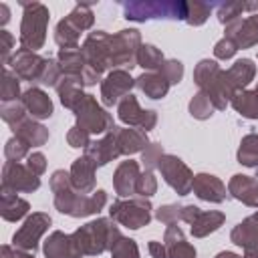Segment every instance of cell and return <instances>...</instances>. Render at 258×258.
I'll return each mask as SVG.
<instances>
[{
    "label": "cell",
    "instance_id": "obj_1",
    "mask_svg": "<svg viewBox=\"0 0 258 258\" xmlns=\"http://www.w3.org/2000/svg\"><path fill=\"white\" fill-rule=\"evenodd\" d=\"M50 189L54 194V208L60 214L71 218H85L99 214L107 204V194L103 189H95L93 194H81L73 187L71 173L64 169H56L50 175Z\"/></svg>",
    "mask_w": 258,
    "mask_h": 258
},
{
    "label": "cell",
    "instance_id": "obj_2",
    "mask_svg": "<svg viewBox=\"0 0 258 258\" xmlns=\"http://www.w3.org/2000/svg\"><path fill=\"white\" fill-rule=\"evenodd\" d=\"M123 234L115 226L111 218H97L85 226H81L73 238L81 250L83 256H99L105 250H111L113 244L121 238Z\"/></svg>",
    "mask_w": 258,
    "mask_h": 258
},
{
    "label": "cell",
    "instance_id": "obj_3",
    "mask_svg": "<svg viewBox=\"0 0 258 258\" xmlns=\"http://www.w3.org/2000/svg\"><path fill=\"white\" fill-rule=\"evenodd\" d=\"M187 2L181 0H145V2H125L123 14L127 20H185Z\"/></svg>",
    "mask_w": 258,
    "mask_h": 258
},
{
    "label": "cell",
    "instance_id": "obj_4",
    "mask_svg": "<svg viewBox=\"0 0 258 258\" xmlns=\"http://www.w3.org/2000/svg\"><path fill=\"white\" fill-rule=\"evenodd\" d=\"M22 22H20V46L36 52L46 40V26L50 12L42 2H22Z\"/></svg>",
    "mask_w": 258,
    "mask_h": 258
},
{
    "label": "cell",
    "instance_id": "obj_5",
    "mask_svg": "<svg viewBox=\"0 0 258 258\" xmlns=\"http://www.w3.org/2000/svg\"><path fill=\"white\" fill-rule=\"evenodd\" d=\"M194 83L200 87L202 93L210 97L216 111H224L228 107L232 95L228 93L224 83V69L216 60H210V58L200 60L194 69Z\"/></svg>",
    "mask_w": 258,
    "mask_h": 258
},
{
    "label": "cell",
    "instance_id": "obj_6",
    "mask_svg": "<svg viewBox=\"0 0 258 258\" xmlns=\"http://www.w3.org/2000/svg\"><path fill=\"white\" fill-rule=\"evenodd\" d=\"M141 48V34L135 28H125L109 36V69L137 67V52Z\"/></svg>",
    "mask_w": 258,
    "mask_h": 258
},
{
    "label": "cell",
    "instance_id": "obj_7",
    "mask_svg": "<svg viewBox=\"0 0 258 258\" xmlns=\"http://www.w3.org/2000/svg\"><path fill=\"white\" fill-rule=\"evenodd\" d=\"M109 216L115 224L125 226L129 230H139L151 222L153 206L147 198H127L117 200L109 208Z\"/></svg>",
    "mask_w": 258,
    "mask_h": 258
},
{
    "label": "cell",
    "instance_id": "obj_8",
    "mask_svg": "<svg viewBox=\"0 0 258 258\" xmlns=\"http://www.w3.org/2000/svg\"><path fill=\"white\" fill-rule=\"evenodd\" d=\"M77 123L81 129H85L89 135H105L109 133L115 123H113V115L107 113L93 95H85V99L73 109Z\"/></svg>",
    "mask_w": 258,
    "mask_h": 258
},
{
    "label": "cell",
    "instance_id": "obj_9",
    "mask_svg": "<svg viewBox=\"0 0 258 258\" xmlns=\"http://www.w3.org/2000/svg\"><path fill=\"white\" fill-rule=\"evenodd\" d=\"M157 169L161 173V177L165 179V183L177 194V196H187L194 187V173L191 169L177 157L171 153H163Z\"/></svg>",
    "mask_w": 258,
    "mask_h": 258
},
{
    "label": "cell",
    "instance_id": "obj_10",
    "mask_svg": "<svg viewBox=\"0 0 258 258\" xmlns=\"http://www.w3.org/2000/svg\"><path fill=\"white\" fill-rule=\"evenodd\" d=\"M52 224L50 216L44 212H32L24 224L14 232L12 236V246L24 252H34L38 248L40 238L44 236V232L48 230V226Z\"/></svg>",
    "mask_w": 258,
    "mask_h": 258
},
{
    "label": "cell",
    "instance_id": "obj_11",
    "mask_svg": "<svg viewBox=\"0 0 258 258\" xmlns=\"http://www.w3.org/2000/svg\"><path fill=\"white\" fill-rule=\"evenodd\" d=\"M56 62H58L62 75L79 77L81 83H83V87H91V85H97V81H101V75H99L97 71H93V69L87 64L81 46H75V48H60L58 54H56Z\"/></svg>",
    "mask_w": 258,
    "mask_h": 258
},
{
    "label": "cell",
    "instance_id": "obj_12",
    "mask_svg": "<svg viewBox=\"0 0 258 258\" xmlns=\"http://www.w3.org/2000/svg\"><path fill=\"white\" fill-rule=\"evenodd\" d=\"M40 187V177L34 175L26 165L16 161H6L2 167V191L10 194H30Z\"/></svg>",
    "mask_w": 258,
    "mask_h": 258
},
{
    "label": "cell",
    "instance_id": "obj_13",
    "mask_svg": "<svg viewBox=\"0 0 258 258\" xmlns=\"http://www.w3.org/2000/svg\"><path fill=\"white\" fill-rule=\"evenodd\" d=\"M117 117L129 125V127H137L141 131H151L157 125V113L151 109H141L139 101L135 95H127L125 99L119 101L117 105Z\"/></svg>",
    "mask_w": 258,
    "mask_h": 258
},
{
    "label": "cell",
    "instance_id": "obj_14",
    "mask_svg": "<svg viewBox=\"0 0 258 258\" xmlns=\"http://www.w3.org/2000/svg\"><path fill=\"white\" fill-rule=\"evenodd\" d=\"M109 36L111 34H107L105 30H93L81 46L87 64L99 75L109 71Z\"/></svg>",
    "mask_w": 258,
    "mask_h": 258
},
{
    "label": "cell",
    "instance_id": "obj_15",
    "mask_svg": "<svg viewBox=\"0 0 258 258\" xmlns=\"http://www.w3.org/2000/svg\"><path fill=\"white\" fill-rule=\"evenodd\" d=\"M133 87H135V79L129 75V71L115 69L101 83V103L105 107L119 105L121 99H125L127 95H131V89Z\"/></svg>",
    "mask_w": 258,
    "mask_h": 258
},
{
    "label": "cell",
    "instance_id": "obj_16",
    "mask_svg": "<svg viewBox=\"0 0 258 258\" xmlns=\"http://www.w3.org/2000/svg\"><path fill=\"white\" fill-rule=\"evenodd\" d=\"M8 64L12 67V73L18 79H24L30 83H40V77H42L44 67H46V58L20 46L18 50H14Z\"/></svg>",
    "mask_w": 258,
    "mask_h": 258
},
{
    "label": "cell",
    "instance_id": "obj_17",
    "mask_svg": "<svg viewBox=\"0 0 258 258\" xmlns=\"http://www.w3.org/2000/svg\"><path fill=\"white\" fill-rule=\"evenodd\" d=\"M226 38L234 40L238 48H252L258 44V12L238 18L226 26Z\"/></svg>",
    "mask_w": 258,
    "mask_h": 258
},
{
    "label": "cell",
    "instance_id": "obj_18",
    "mask_svg": "<svg viewBox=\"0 0 258 258\" xmlns=\"http://www.w3.org/2000/svg\"><path fill=\"white\" fill-rule=\"evenodd\" d=\"M85 155L95 163V167H103L107 165L109 161L117 159L121 155L119 151V145H117V135H115V127L105 133L101 139L97 141H91V145L85 149Z\"/></svg>",
    "mask_w": 258,
    "mask_h": 258
},
{
    "label": "cell",
    "instance_id": "obj_19",
    "mask_svg": "<svg viewBox=\"0 0 258 258\" xmlns=\"http://www.w3.org/2000/svg\"><path fill=\"white\" fill-rule=\"evenodd\" d=\"M191 191L204 200V202H210V204H222L226 202V198L230 196L224 181L212 173H198L194 175V187Z\"/></svg>",
    "mask_w": 258,
    "mask_h": 258
},
{
    "label": "cell",
    "instance_id": "obj_20",
    "mask_svg": "<svg viewBox=\"0 0 258 258\" xmlns=\"http://www.w3.org/2000/svg\"><path fill=\"white\" fill-rule=\"evenodd\" d=\"M256 77V64L250 58H240L236 60L228 71H224V83L230 95L244 91Z\"/></svg>",
    "mask_w": 258,
    "mask_h": 258
},
{
    "label": "cell",
    "instance_id": "obj_21",
    "mask_svg": "<svg viewBox=\"0 0 258 258\" xmlns=\"http://www.w3.org/2000/svg\"><path fill=\"white\" fill-rule=\"evenodd\" d=\"M42 252H44L46 258H83L73 234H64L60 230L52 232L44 240Z\"/></svg>",
    "mask_w": 258,
    "mask_h": 258
},
{
    "label": "cell",
    "instance_id": "obj_22",
    "mask_svg": "<svg viewBox=\"0 0 258 258\" xmlns=\"http://www.w3.org/2000/svg\"><path fill=\"white\" fill-rule=\"evenodd\" d=\"M141 171H139V163L133 161V159H127V161H121L119 167L115 169L113 173V187H115V194L119 198H131L135 196V185H137V179H139Z\"/></svg>",
    "mask_w": 258,
    "mask_h": 258
},
{
    "label": "cell",
    "instance_id": "obj_23",
    "mask_svg": "<svg viewBox=\"0 0 258 258\" xmlns=\"http://www.w3.org/2000/svg\"><path fill=\"white\" fill-rule=\"evenodd\" d=\"M95 163L87 157V155H81L73 161L71 165V181H73V187L81 194H93L95 191V185H97V177H95Z\"/></svg>",
    "mask_w": 258,
    "mask_h": 258
},
{
    "label": "cell",
    "instance_id": "obj_24",
    "mask_svg": "<svg viewBox=\"0 0 258 258\" xmlns=\"http://www.w3.org/2000/svg\"><path fill=\"white\" fill-rule=\"evenodd\" d=\"M228 194L250 208H258V181L252 175H232L228 181Z\"/></svg>",
    "mask_w": 258,
    "mask_h": 258
},
{
    "label": "cell",
    "instance_id": "obj_25",
    "mask_svg": "<svg viewBox=\"0 0 258 258\" xmlns=\"http://www.w3.org/2000/svg\"><path fill=\"white\" fill-rule=\"evenodd\" d=\"M22 105L26 107V113L36 121V119H48L52 115V101L50 97L40 89V87H30L22 93L20 97Z\"/></svg>",
    "mask_w": 258,
    "mask_h": 258
},
{
    "label": "cell",
    "instance_id": "obj_26",
    "mask_svg": "<svg viewBox=\"0 0 258 258\" xmlns=\"http://www.w3.org/2000/svg\"><path fill=\"white\" fill-rule=\"evenodd\" d=\"M115 135H117V145L121 155H133L143 151L151 141L147 139V133L135 127H117L115 125Z\"/></svg>",
    "mask_w": 258,
    "mask_h": 258
},
{
    "label": "cell",
    "instance_id": "obj_27",
    "mask_svg": "<svg viewBox=\"0 0 258 258\" xmlns=\"http://www.w3.org/2000/svg\"><path fill=\"white\" fill-rule=\"evenodd\" d=\"M163 244L167 248V258H196V248L185 240L177 224L167 226L163 234Z\"/></svg>",
    "mask_w": 258,
    "mask_h": 258
},
{
    "label": "cell",
    "instance_id": "obj_28",
    "mask_svg": "<svg viewBox=\"0 0 258 258\" xmlns=\"http://www.w3.org/2000/svg\"><path fill=\"white\" fill-rule=\"evenodd\" d=\"M135 87L149 99H163L169 91V83L167 79L159 73V71H153V73H143L135 79Z\"/></svg>",
    "mask_w": 258,
    "mask_h": 258
},
{
    "label": "cell",
    "instance_id": "obj_29",
    "mask_svg": "<svg viewBox=\"0 0 258 258\" xmlns=\"http://www.w3.org/2000/svg\"><path fill=\"white\" fill-rule=\"evenodd\" d=\"M226 222V216L222 212H216V210H210V212H200L196 216V220L189 224V230H191V236L194 238H206L210 234H214L216 230H220Z\"/></svg>",
    "mask_w": 258,
    "mask_h": 258
},
{
    "label": "cell",
    "instance_id": "obj_30",
    "mask_svg": "<svg viewBox=\"0 0 258 258\" xmlns=\"http://www.w3.org/2000/svg\"><path fill=\"white\" fill-rule=\"evenodd\" d=\"M16 137H20L24 143H28L30 147H40L48 141V129L44 125H40L38 121H34L32 117L24 119L18 127L12 129Z\"/></svg>",
    "mask_w": 258,
    "mask_h": 258
},
{
    "label": "cell",
    "instance_id": "obj_31",
    "mask_svg": "<svg viewBox=\"0 0 258 258\" xmlns=\"http://www.w3.org/2000/svg\"><path fill=\"white\" fill-rule=\"evenodd\" d=\"M0 214L6 222H18L22 220L28 210H30V204L22 198H18L16 194H10V191H2L0 196Z\"/></svg>",
    "mask_w": 258,
    "mask_h": 258
},
{
    "label": "cell",
    "instance_id": "obj_32",
    "mask_svg": "<svg viewBox=\"0 0 258 258\" xmlns=\"http://www.w3.org/2000/svg\"><path fill=\"white\" fill-rule=\"evenodd\" d=\"M230 105L244 119H258V91H238L232 95Z\"/></svg>",
    "mask_w": 258,
    "mask_h": 258
},
{
    "label": "cell",
    "instance_id": "obj_33",
    "mask_svg": "<svg viewBox=\"0 0 258 258\" xmlns=\"http://www.w3.org/2000/svg\"><path fill=\"white\" fill-rule=\"evenodd\" d=\"M236 159L246 167H258V133H248L242 137Z\"/></svg>",
    "mask_w": 258,
    "mask_h": 258
},
{
    "label": "cell",
    "instance_id": "obj_34",
    "mask_svg": "<svg viewBox=\"0 0 258 258\" xmlns=\"http://www.w3.org/2000/svg\"><path fill=\"white\" fill-rule=\"evenodd\" d=\"M79 36H81V30L67 16L54 28V40H56V44L60 48H75V46H79Z\"/></svg>",
    "mask_w": 258,
    "mask_h": 258
},
{
    "label": "cell",
    "instance_id": "obj_35",
    "mask_svg": "<svg viewBox=\"0 0 258 258\" xmlns=\"http://www.w3.org/2000/svg\"><path fill=\"white\" fill-rule=\"evenodd\" d=\"M163 62H165V56L157 46L141 44V48L137 52V67L145 69V73H153V71H159Z\"/></svg>",
    "mask_w": 258,
    "mask_h": 258
},
{
    "label": "cell",
    "instance_id": "obj_36",
    "mask_svg": "<svg viewBox=\"0 0 258 258\" xmlns=\"http://www.w3.org/2000/svg\"><path fill=\"white\" fill-rule=\"evenodd\" d=\"M22 95H20V81L18 77L4 69L2 71V83H0V99L2 103H10V101H18Z\"/></svg>",
    "mask_w": 258,
    "mask_h": 258
},
{
    "label": "cell",
    "instance_id": "obj_37",
    "mask_svg": "<svg viewBox=\"0 0 258 258\" xmlns=\"http://www.w3.org/2000/svg\"><path fill=\"white\" fill-rule=\"evenodd\" d=\"M214 111H216V107H214V103L210 101V97H208L206 93L198 91V93L191 97V101H189V115H191L194 119L206 121V119H210V117L214 115Z\"/></svg>",
    "mask_w": 258,
    "mask_h": 258
},
{
    "label": "cell",
    "instance_id": "obj_38",
    "mask_svg": "<svg viewBox=\"0 0 258 258\" xmlns=\"http://www.w3.org/2000/svg\"><path fill=\"white\" fill-rule=\"evenodd\" d=\"M0 115L2 119L10 125V129L18 127L24 119H28V113H26V107L22 105V101H10V103H2L0 107Z\"/></svg>",
    "mask_w": 258,
    "mask_h": 258
},
{
    "label": "cell",
    "instance_id": "obj_39",
    "mask_svg": "<svg viewBox=\"0 0 258 258\" xmlns=\"http://www.w3.org/2000/svg\"><path fill=\"white\" fill-rule=\"evenodd\" d=\"M210 12H212V4H208V2H198V0L187 2L185 22H187L189 26H202V24L208 20Z\"/></svg>",
    "mask_w": 258,
    "mask_h": 258
},
{
    "label": "cell",
    "instance_id": "obj_40",
    "mask_svg": "<svg viewBox=\"0 0 258 258\" xmlns=\"http://www.w3.org/2000/svg\"><path fill=\"white\" fill-rule=\"evenodd\" d=\"M67 18H69L81 32L89 30V28L93 26V22H95V14H93V10H91L89 4H77V6L69 12Z\"/></svg>",
    "mask_w": 258,
    "mask_h": 258
},
{
    "label": "cell",
    "instance_id": "obj_41",
    "mask_svg": "<svg viewBox=\"0 0 258 258\" xmlns=\"http://www.w3.org/2000/svg\"><path fill=\"white\" fill-rule=\"evenodd\" d=\"M246 10V2H222L216 6V14H218V20L228 26L230 22L238 20L242 16V12Z\"/></svg>",
    "mask_w": 258,
    "mask_h": 258
},
{
    "label": "cell",
    "instance_id": "obj_42",
    "mask_svg": "<svg viewBox=\"0 0 258 258\" xmlns=\"http://www.w3.org/2000/svg\"><path fill=\"white\" fill-rule=\"evenodd\" d=\"M28 149H30V145L28 143H24L20 137H10L8 141H6V145H4V157H6V161H20V159H24V157H28L30 153H28Z\"/></svg>",
    "mask_w": 258,
    "mask_h": 258
},
{
    "label": "cell",
    "instance_id": "obj_43",
    "mask_svg": "<svg viewBox=\"0 0 258 258\" xmlns=\"http://www.w3.org/2000/svg\"><path fill=\"white\" fill-rule=\"evenodd\" d=\"M109 252H111V258H141L135 240L125 238V236H121V238L113 244V248H111Z\"/></svg>",
    "mask_w": 258,
    "mask_h": 258
},
{
    "label": "cell",
    "instance_id": "obj_44",
    "mask_svg": "<svg viewBox=\"0 0 258 258\" xmlns=\"http://www.w3.org/2000/svg\"><path fill=\"white\" fill-rule=\"evenodd\" d=\"M181 210H183V206H179V204H167V206H161L155 210V218L165 226H173V224L181 222Z\"/></svg>",
    "mask_w": 258,
    "mask_h": 258
},
{
    "label": "cell",
    "instance_id": "obj_45",
    "mask_svg": "<svg viewBox=\"0 0 258 258\" xmlns=\"http://www.w3.org/2000/svg\"><path fill=\"white\" fill-rule=\"evenodd\" d=\"M157 191V179L153 175V171H143L137 179V185H135V196L139 198H151L153 194Z\"/></svg>",
    "mask_w": 258,
    "mask_h": 258
},
{
    "label": "cell",
    "instance_id": "obj_46",
    "mask_svg": "<svg viewBox=\"0 0 258 258\" xmlns=\"http://www.w3.org/2000/svg\"><path fill=\"white\" fill-rule=\"evenodd\" d=\"M159 73L167 79L169 85H177V83L183 79V64H181L177 58H167V60L161 64Z\"/></svg>",
    "mask_w": 258,
    "mask_h": 258
},
{
    "label": "cell",
    "instance_id": "obj_47",
    "mask_svg": "<svg viewBox=\"0 0 258 258\" xmlns=\"http://www.w3.org/2000/svg\"><path fill=\"white\" fill-rule=\"evenodd\" d=\"M161 155H163V147H161L159 143H149V145L141 151V161H143V165H145V171H153V169L157 167Z\"/></svg>",
    "mask_w": 258,
    "mask_h": 258
},
{
    "label": "cell",
    "instance_id": "obj_48",
    "mask_svg": "<svg viewBox=\"0 0 258 258\" xmlns=\"http://www.w3.org/2000/svg\"><path fill=\"white\" fill-rule=\"evenodd\" d=\"M67 143L75 149H87L91 145V135L85 129H81L79 125H73L67 133Z\"/></svg>",
    "mask_w": 258,
    "mask_h": 258
},
{
    "label": "cell",
    "instance_id": "obj_49",
    "mask_svg": "<svg viewBox=\"0 0 258 258\" xmlns=\"http://www.w3.org/2000/svg\"><path fill=\"white\" fill-rule=\"evenodd\" d=\"M60 77H62V71H60L56 58H46V67H44V73L40 77V85L56 87V83L60 81Z\"/></svg>",
    "mask_w": 258,
    "mask_h": 258
},
{
    "label": "cell",
    "instance_id": "obj_50",
    "mask_svg": "<svg viewBox=\"0 0 258 258\" xmlns=\"http://www.w3.org/2000/svg\"><path fill=\"white\" fill-rule=\"evenodd\" d=\"M236 52H238L236 42L230 40V38H226V36L220 38V40L214 44V56L220 58V60H228V58H232Z\"/></svg>",
    "mask_w": 258,
    "mask_h": 258
},
{
    "label": "cell",
    "instance_id": "obj_51",
    "mask_svg": "<svg viewBox=\"0 0 258 258\" xmlns=\"http://www.w3.org/2000/svg\"><path fill=\"white\" fill-rule=\"evenodd\" d=\"M12 46H14V36L8 30H0V60L2 64H8L12 58Z\"/></svg>",
    "mask_w": 258,
    "mask_h": 258
},
{
    "label": "cell",
    "instance_id": "obj_52",
    "mask_svg": "<svg viewBox=\"0 0 258 258\" xmlns=\"http://www.w3.org/2000/svg\"><path fill=\"white\" fill-rule=\"evenodd\" d=\"M26 167L34 173V175H42L46 171V157L40 153V151H32L28 157H26Z\"/></svg>",
    "mask_w": 258,
    "mask_h": 258
},
{
    "label": "cell",
    "instance_id": "obj_53",
    "mask_svg": "<svg viewBox=\"0 0 258 258\" xmlns=\"http://www.w3.org/2000/svg\"><path fill=\"white\" fill-rule=\"evenodd\" d=\"M0 258H34V256H32V252H24V250H18L14 246H2Z\"/></svg>",
    "mask_w": 258,
    "mask_h": 258
},
{
    "label": "cell",
    "instance_id": "obj_54",
    "mask_svg": "<svg viewBox=\"0 0 258 258\" xmlns=\"http://www.w3.org/2000/svg\"><path fill=\"white\" fill-rule=\"evenodd\" d=\"M147 250L151 254V258H167V248L163 242H157V240H151L147 244Z\"/></svg>",
    "mask_w": 258,
    "mask_h": 258
},
{
    "label": "cell",
    "instance_id": "obj_55",
    "mask_svg": "<svg viewBox=\"0 0 258 258\" xmlns=\"http://www.w3.org/2000/svg\"><path fill=\"white\" fill-rule=\"evenodd\" d=\"M200 212H202V210H200L198 206H194V204H187V206H183V210H181V222H185V224H191Z\"/></svg>",
    "mask_w": 258,
    "mask_h": 258
},
{
    "label": "cell",
    "instance_id": "obj_56",
    "mask_svg": "<svg viewBox=\"0 0 258 258\" xmlns=\"http://www.w3.org/2000/svg\"><path fill=\"white\" fill-rule=\"evenodd\" d=\"M242 258H258V238H254L250 244L244 246V256Z\"/></svg>",
    "mask_w": 258,
    "mask_h": 258
},
{
    "label": "cell",
    "instance_id": "obj_57",
    "mask_svg": "<svg viewBox=\"0 0 258 258\" xmlns=\"http://www.w3.org/2000/svg\"><path fill=\"white\" fill-rule=\"evenodd\" d=\"M8 20H10V10H8L6 4H0V24L4 26Z\"/></svg>",
    "mask_w": 258,
    "mask_h": 258
},
{
    "label": "cell",
    "instance_id": "obj_58",
    "mask_svg": "<svg viewBox=\"0 0 258 258\" xmlns=\"http://www.w3.org/2000/svg\"><path fill=\"white\" fill-rule=\"evenodd\" d=\"M214 258H242V256H238V254H234V252H220V254H216Z\"/></svg>",
    "mask_w": 258,
    "mask_h": 258
},
{
    "label": "cell",
    "instance_id": "obj_59",
    "mask_svg": "<svg viewBox=\"0 0 258 258\" xmlns=\"http://www.w3.org/2000/svg\"><path fill=\"white\" fill-rule=\"evenodd\" d=\"M256 91H258V87H256Z\"/></svg>",
    "mask_w": 258,
    "mask_h": 258
}]
</instances>
